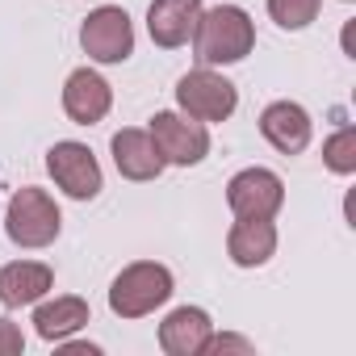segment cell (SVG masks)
Instances as JSON below:
<instances>
[{
  "mask_svg": "<svg viewBox=\"0 0 356 356\" xmlns=\"http://www.w3.org/2000/svg\"><path fill=\"white\" fill-rule=\"evenodd\" d=\"M202 17V0H151L147 9V34L155 47L176 51L193 38V26Z\"/></svg>",
  "mask_w": 356,
  "mask_h": 356,
  "instance_id": "obj_12",
  "label": "cell"
},
{
  "mask_svg": "<svg viewBox=\"0 0 356 356\" xmlns=\"http://www.w3.org/2000/svg\"><path fill=\"white\" fill-rule=\"evenodd\" d=\"M210 331H214V323L202 306H176L159 323V348L168 356H202Z\"/></svg>",
  "mask_w": 356,
  "mask_h": 356,
  "instance_id": "obj_14",
  "label": "cell"
},
{
  "mask_svg": "<svg viewBox=\"0 0 356 356\" xmlns=\"http://www.w3.org/2000/svg\"><path fill=\"white\" fill-rule=\"evenodd\" d=\"M227 256L239 268H260L277 256V227L273 218H235L227 235Z\"/></svg>",
  "mask_w": 356,
  "mask_h": 356,
  "instance_id": "obj_15",
  "label": "cell"
},
{
  "mask_svg": "<svg viewBox=\"0 0 356 356\" xmlns=\"http://www.w3.org/2000/svg\"><path fill=\"white\" fill-rule=\"evenodd\" d=\"M113 109V88L101 72L92 67H76L63 84V113L76 122V126H97L105 122V113Z\"/></svg>",
  "mask_w": 356,
  "mask_h": 356,
  "instance_id": "obj_9",
  "label": "cell"
},
{
  "mask_svg": "<svg viewBox=\"0 0 356 356\" xmlns=\"http://www.w3.org/2000/svg\"><path fill=\"white\" fill-rule=\"evenodd\" d=\"M202 352H256V343L243 339V335H214V331H210V339H206Z\"/></svg>",
  "mask_w": 356,
  "mask_h": 356,
  "instance_id": "obj_20",
  "label": "cell"
},
{
  "mask_svg": "<svg viewBox=\"0 0 356 356\" xmlns=\"http://www.w3.org/2000/svg\"><path fill=\"white\" fill-rule=\"evenodd\" d=\"M227 206L235 218H277L285 206V181L273 168H243L227 181Z\"/></svg>",
  "mask_w": 356,
  "mask_h": 356,
  "instance_id": "obj_8",
  "label": "cell"
},
{
  "mask_svg": "<svg viewBox=\"0 0 356 356\" xmlns=\"http://www.w3.org/2000/svg\"><path fill=\"white\" fill-rule=\"evenodd\" d=\"M323 163L335 176H352L356 172V126H339L327 143H323Z\"/></svg>",
  "mask_w": 356,
  "mask_h": 356,
  "instance_id": "obj_17",
  "label": "cell"
},
{
  "mask_svg": "<svg viewBox=\"0 0 356 356\" xmlns=\"http://www.w3.org/2000/svg\"><path fill=\"white\" fill-rule=\"evenodd\" d=\"M88 318H92V310H88V302L76 298V293L51 298V302H34V331H38L47 343H59V339L76 335Z\"/></svg>",
  "mask_w": 356,
  "mask_h": 356,
  "instance_id": "obj_16",
  "label": "cell"
},
{
  "mask_svg": "<svg viewBox=\"0 0 356 356\" xmlns=\"http://www.w3.org/2000/svg\"><path fill=\"white\" fill-rule=\"evenodd\" d=\"M80 47L92 63H126L134 55V26L122 5H101L80 26Z\"/></svg>",
  "mask_w": 356,
  "mask_h": 356,
  "instance_id": "obj_5",
  "label": "cell"
},
{
  "mask_svg": "<svg viewBox=\"0 0 356 356\" xmlns=\"http://www.w3.org/2000/svg\"><path fill=\"white\" fill-rule=\"evenodd\" d=\"M348 5H352V0H348Z\"/></svg>",
  "mask_w": 356,
  "mask_h": 356,
  "instance_id": "obj_21",
  "label": "cell"
},
{
  "mask_svg": "<svg viewBox=\"0 0 356 356\" xmlns=\"http://www.w3.org/2000/svg\"><path fill=\"white\" fill-rule=\"evenodd\" d=\"M172 289H176V281H172V273L163 264L134 260V264H126L113 277V285H109V310L118 318H147V314H155L172 298Z\"/></svg>",
  "mask_w": 356,
  "mask_h": 356,
  "instance_id": "obj_3",
  "label": "cell"
},
{
  "mask_svg": "<svg viewBox=\"0 0 356 356\" xmlns=\"http://www.w3.org/2000/svg\"><path fill=\"white\" fill-rule=\"evenodd\" d=\"M51 289H55V268L42 260H13L0 268V306L9 310L42 302Z\"/></svg>",
  "mask_w": 356,
  "mask_h": 356,
  "instance_id": "obj_13",
  "label": "cell"
},
{
  "mask_svg": "<svg viewBox=\"0 0 356 356\" xmlns=\"http://www.w3.org/2000/svg\"><path fill=\"white\" fill-rule=\"evenodd\" d=\"M109 151H113V168L126 176V181H138V185L155 181V176L168 168L163 155H159V147H155V138H151V130H138V126L118 130L109 138Z\"/></svg>",
  "mask_w": 356,
  "mask_h": 356,
  "instance_id": "obj_11",
  "label": "cell"
},
{
  "mask_svg": "<svg viewBox=\"0 0 356 356\" xmlns=\"http://www.w3.org/2000/svg\"><path fill=\"white\" fill-rule=\"evenodd\" d=\"M176 105H181V113H189L206 126L227 122L239 109V88L214 67H193L189 76L176 80Z\"/></svg>",
  "mask_w": 356,
  "mask_h": 356,
  "instance_id": "obj_4",
  "label": "cell"
},
{
  "mask_svg": "<svg viewBox=\"0 0 356 356\" xmlns=\"http://www.w3.org/2000/svg\"><path fill=\"white\" fill-rule=\"evenodd\" d=\"M26 352V335L13 318H0V356H22Z\"/></svg>",
  "mask_w": 356,
  "mask_h": 356,
  "instance_id": "obj_19",
  "label": "cell"
},
{
  "mask_svg": "<svg viewBox=\"0 0 356 356\" xmlns=\"http://www.w3.org/2000/svg\"><path fill=\"white\" fill-rule=\"evenodd\" d=\"M63 231V214L55 206V197L38 185H26L9 197V210H5V235L9 243L26 248V252H38V248H51Z\"/></svg>",
  "mask_w": 356,
  "mask_h": 356,
  "instance_id": "obj_2",
  "label": "cell"
},
{
  "mask_svg": "<svg viewBox=\"0 0 356 356\" xmlns=\"http://www.w3.org/2000/svg\"><path fill=\"white\" fill-rule=\"evenodd\" d=\"M151 138L163 155V163H176V168H193L210 155V130L206 122L189 118V113H176V109H163L151 118Z\"/></svg>",
  "mask_w": 356,
  "mask_h": 356,
  "instance_id": "obj_6",
  "label": "cell"
},
{
  "mask_svg": "<svg viewBox=\"0 0 356 356\" xmlns=\"http://www.w3.org/2000/svg\"><path fill=\"white\" fill-rule=\"evenodd\" d=\"M323 9V0H268V17L281 30H306Z\"/></svg>",
  "mask_w": 356,
  "mask_h": 356,
  "instance_id": "obj_18",
  "label": "cell"
},
{
  "mask_svg": "<svg viewBox=\"0 0 356 356\" xmlns=\"http://www.w3.org/2000/svg\"><path fill=\"white\" fill-rule=\"evenodd\" d=\"M260 134L273 151L281 155H302L310 147V134H314V122L310 113L298 105V101H273L264 113H260Z\"/></svg>",
  "mask_w": 356,
  "mask_h": 356,
  "instance_id": "obj_10",
  "label": "cell"
},
{
  "mask_svg": "<svg viewBox=\"0 0 356 356\" xmlns=\"http://www.w3.org/2000/svg\"><path fill=\"white\" fill-rule=\"evenodd\" d=\"M47 172H51V181L72 202H92L105 189V176H101L97 155L84 143H76V138H63V143H55L47 151Z\"/></svg>",
  "mask_w": 356,
  "mask_h": 356,
  "instance_id": "obj_7",
  "label": "cell"
},
{
  "mask_svg": "<svg viewBox=\"0 0 356 356\" xmlns=\"http://www.w3.org/2000/svg\"><path fill=\"white\" fill-rule=\"evenodd\" d=\"M256 51V22L239 5H214L202 9L193 26V55L202 67H231L243 63Z\"/></svg>",
  "mask_w": 356,
  "mask_h": 356,
  "instance_id": "obj_1",
  "label": "cell"
}]
</instances>
